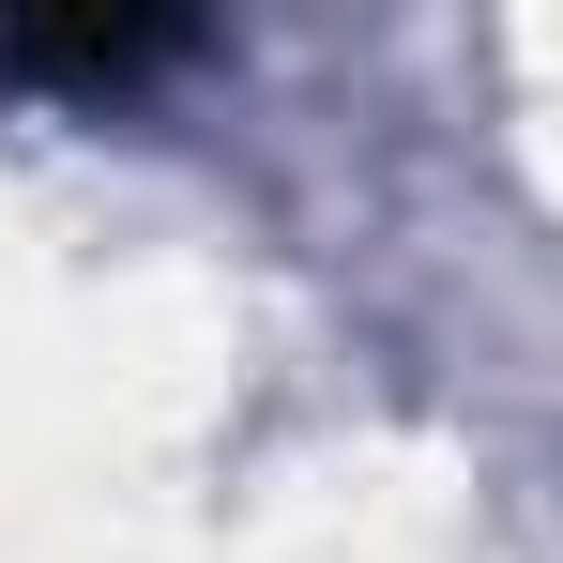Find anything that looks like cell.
<instances>
[{
  "label": "cell",
  "instance_id": "1",
  "mask_svg": "<svg viewBox=\"0 0 563 563\" xmlns=\"http://www.w3.org/2000/svg\"><path fill=\"white\" fill-rule=\"evenodd\" d=\"M198 46H213L198 15H0V77L62 92V107H122L153 77H184Z\"/></svg>",
  "mask_w": 563,
  "mask_h": 563
}]
</instances>
